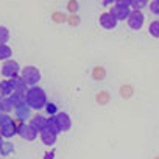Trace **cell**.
Returning <instances> with one entry per match:
<instances>
[{
    "mask_svg": "<svg viewBox=\"0 0 159 159\" xmlns=\"http://www.w3.org/2000/svg\"><path fill=\"white\" fill-rule=\"evenodd\" d=\"M2 72H3V75H7V76H11V75H14V73L17 72V66H16V62H13V61L7 62V64L3 66Z\"/></svg>",
    "mask_w": 159,
    "mask_h": 159,
    "instance_id": "obj_1",
    "label": "cell"
},
{
    "mask_svg": "<svg viewBox=\"0 0 159 159\" xmlns=\"http://www.w3.org/2000/svg\"><path fill=\"white\" fill-rule=\"evenodd\" d=\"M24 76H25V80H28V81H38V75H36V72L34 70H31V69H25V72H24Z\"/></svg>",
    "mask_w": 159,
    "mask_h": 159,
    "instance_id": "obj_2",
    "label": "cell"
},
{
    "mask_svg": "<svg viewBox=\"0 0 159 159\" xmlns=\"http://www.w3.org/2000/svg\"><path fill=\"white\" fill-rule=\"evenodd\" d=\"M11 55V50L7 45H0V59H7Z\"/></svg>",
    "mask_w": 159,
    "mask_h": 159,
    "instance_id": "obj_3",
    "label": "cell"
},
{
    "mask_svg": "<svg viewBox=\"0 0 159 159\" xmlns=\"http://www.w3.org/2000/svg\"><path fill=\"white\" fill-rule=\"evenodd\" d=\"M8 39V30L5 27H0V45H3Z\"/></svg>",
    "mask_w": 159,
    "mask_h": 159,
    "instance_id": "obj_4",
    "label": "cell"
},
{
    "mask_svg": "<svg viewBox=\"0 0 159 159\" xmlns=\"http://www.w3.org/2000/svg\"><path fill=\"white\" fill-rule=\"evenodd\" d=\"M11 91V83H2L0 84V92L2 94H8Z\"/></svg>",
    "mask_w": 159,
    "mask_h": 159,
    "instance_id": "obj_5",
    "label": "cell"
},
{
    "mask_svg": "<svg viewBox=\"0 0 159 159\" xmlns=\"http://www.w3.org/2000/svg\"><path fill=\"white\" fill-rule=\"evenodd\" d=\"M0 109H10V106L8 105H5V102L0 98Z\"/></svg>",
    "mask_w": 159,
    "mask_h": 159,
    "instance_id": "obj_6",
    "label": "cell"
}]
</instances>
